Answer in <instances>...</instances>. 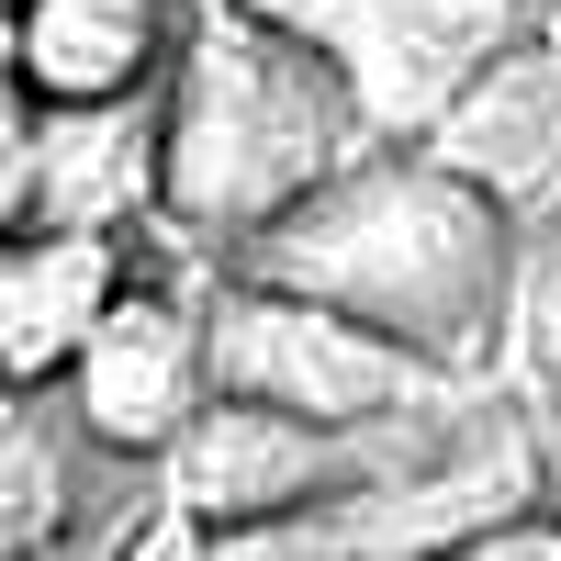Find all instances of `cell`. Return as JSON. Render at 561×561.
Here are the masks:
<instances>
[{
	"mask_svg": "<svg viewBox=\"0 0 561 561\" xmlns=\"http://www.w3.org/2000/svg\"><path fill=\"white\" fill-rule=\"evenodd\" d=\"M517 237L483 180H460L427 147H370L359 169H337L304 214H280L270 237L237 259L259 280H293L314 304H348L370 325L415 337L449 370H483L505 348V293H517Z\"/></svg>",
	"mask_w": 561,
	"mask_h": 561,
	"instance_id": "1",
	"label": "cell"
},
{
	"mask_svg": "<svg viewBox=\"0 0 561 561\" xmlns=\"http://www.w3.org/2000/svg\"><path fill=\"white\" fill-rule=\"evenodd\" d=\"M370 147L382 135L325 45H304L259 0H203L192 57L169 68V248L237 270L280 214H304Z\"/></svg>",
	"mask_w": 561,
	"mask_h": 561,
	"instance_id": "2",
	"label": "cell"
},
{
	"mask_svg": "<svg viewBox=\"0 0 561 561\" xmlns=\"http://www.w3.org/2000/svg\"><path fill=\"white\" fill-rule=\"evenodd\" d=\"M214 382L248 404H280V415H325V427H382V415H438V404L505 393L483 370H449L393 325L314 304L293 280H259V270H214Z\"/></svg>",
	"mask_w": 561,
	"mask_h": 561,
	"instance_id": "3",
	"label": "cell"
},
{
	"mask_svg": "<svg viewBox=\"0 0 561 561\" xmlns=\"http://www.w3.org/2000/svg\"><path fill=\"white\" fill-rule=\"evenodd\" d=\"M550 494H561V438L528 404H505L494 427L460 438L449 460H415V472H393V483L293 505V517L214 528V561H438L472 528L517 517V505H550Z\"/></svg>",
	"mask_w": 561,
	"mask_h": 561,
	"instance_id": "4",
	"label": "cell"
},
{
	"mask_svg": "<svg viewBox=\"0 0 561 561\" xmlns=\"http://www.w3.org/2000/svg\"><path fill=\"white\" fill-rule=\"evenodd\" d=\"M517 393L483 404H438V415H382V427H325V415H280L248 393H214L203 427L169 449V505H192L203 528H248V517H293V505L393 483L415 460H449L460 438H483Z\"/></svg>",
	"mask_w": 561,
	"mask_h": 561,
	"instance_id": "5",
	"label": "cell"
},
{
	"mask_svg": "<svg viewBox=\"0 0 561 561\" xmlns=\"http://www.w3.org/2000/svg\"><path fill=\"white\" fill-rule=\"evenodd\" d=\"M0 225H79V237L169 248V90L135 102H0Z\"/></svg>",
	"mask_w": 561,
	"mask_h": 561,
	"instance_id": "6",
	"label": "cell"
},
{
	"mask_svg": "<svg viewBox=\"0 0 561 561\" xmlns=\"http://www.w3.org/2000/svg\"><path fill=\"white\" fill-rule=\"evenodd\" d=\"M259 12H280L304 45L337 57L382 147H427L438 113L528 34L539 0H259Z\"/></svg>",
	"mask_w": 561,
	"mask_h": 561,
	"instance_id": "7",
	"label": "cell"
},
{
	"mask_svg": "<svg viewBox=\"0 0 561 561\" xmlns=\"http://www.w3.org/2000/svg\"><path fill=\"white\" fill-rule=\"evenodd\" d=\"M68 393H79V415L113 449L169 472V449L192 438L203 404L225 393L214 382V270L203 259H147L124 280V304L90 325V348L68 359Z\"/></svg>",
	"mask_w": 561,
	"mask_h": 561,
	"instance_id": "8",
	"label": "cell"
},
{
	"mask_svg": "<svg viewBox=\"0 0 561 561\" xmlns=\"http://www.w3.org/2000/svg\"><path fill=\"white\" fill-rule=\"evenodd\" d=\"M158 505H169V472L113 449L68 382H12V415H0V550L12 561L34 550L113 561Z\"/></svg>",
	"mask_w": 561,
	"mask_h": 561,
	"instance_id": "9",
	"label": "cell"
},
{
	"mask_svg": "<svg viewBox=\"0 0 561 561\" xmlns=\"http://www.w3.org/2000/svg\"><path fill=\"white\" fill-rule=\"evenodd\" d=\"M427 158H449L460 180H483L517 225L561 214V0H539L528 34L438 113Z\"/></svg>",
	"mask_w": 561,
	"mask_h": 561,
	"instance_id": "10",
	"label": "cell"
},
{
	"mask_svg": "<svg viewBox=\"0 0 561 561\" xmlns=\"http://www.w3.org/2000/svg\"><path fill=\"white\" fill-rule=\"evenodd\" d=\"M203 0H12V90L34 102H135L192 57Z\"/></svg>",
	"mask_w": 561,
	"mask_h": 561,
	"instance_id": "11",
	"label": "cell"
},
{
	"mask_svg": "<svg viewBox=\"0 0 561 561\" xmlns=\"http://www.w3.org/2000/svg\"><path fill=\"white\" fill-rule=\"evenodd\" d=\"M158 248L124 237H79V225H12L0 248V359L12 382H68V359L90 348V325L124 304V280Z\"/></svg>",
	"mask_w": 561,
	"mask_h": 561,
	"instance_id": "12",
	"label": "cell"
},
{
	"mask_svg": "<svg viewBox=\"0 0 561 561\" xmlns=\"http://www.w3.org/2000/svg\"><path fill=\"white\" fill-rule=\"evenodd\" d=\"M494 382L517 393L528 415H550V427H561V214H539L528 237H517V293H505Z\"/></svg>",
	"mask_w": 561,
	"mask_h": 561,
	"instance_id": "13",
	"label": "cell"
},
{
	"mask_svg": "<svg viewBox=\"0 0 561 561\" xmlns=\"http://www.w3.org/2000/svg\"><path fill=\"white\" fill-rule=\"evenodd\" d=\"M438 561H561V494L550 505H517V517H494V528H472V539L438 550Z\"/></svg>",
	"mask_w": 561,
	"mask_h": 561,
	"instance_id": "14",
	"label": "cell"
},
{
	"mask_svg": "<svg viewBox=\"0 0 561 561\" xmlns=\"http://www.w3.org/2000/svg\"><path fill=\"white\" fill-rule=\"evenodd\" d=\"M113 561H214V528L192 517V505H158V517L135 528V539H124Z\"/></svg>",
	"mask_w": 561,
	"mask_h": 561,
	"instance_id": "15",
	"label": "cell"
},
{
	"mask_svg": "<svg viewBox=\"0 0 561 561\" xmlns=\"http://www.w3.org/2000/svg\"><path fill=\"white\" fill-rule=\"evenodd\" d=\"M34 561H79V550H34Z\"/></svg>",
	"mask_w": 561,
	"mask_h": 561,
	"instance_id": "16",
	"label": "cell"
},
{
	"mask_svg": "<svg viewBox=\"0 0 561 561\" xmlns=\"http://www.w3.org/2000/svg\"><path fill=\"white\" fill-rule=\"evenodd\" d=\"M539 427H550V415H539ZM550 438H561V427H550Z\"/></svg>",
	"mask_w": 561,
	"mask_h": 561,
	"instance_id": "17",
	"label": "cell"
}]
</instances>
